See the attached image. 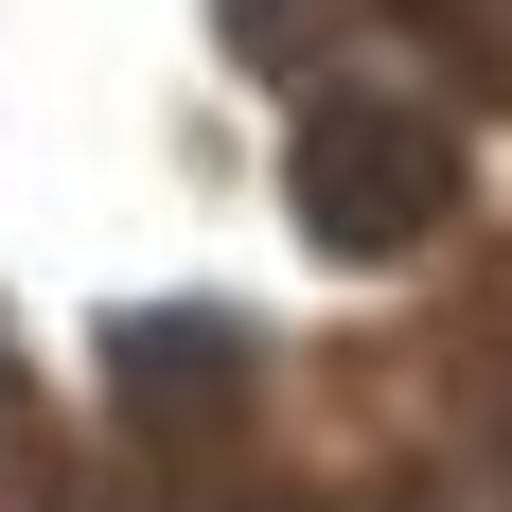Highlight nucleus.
<instances>
[{"mask_svg": "<svg viewBox=\"0 0 512 512\" xmlns=\"http://www.w3.org/2000/svg\"><path fill=\"white\" fill-rule=\"evenodd\" d=\"M283 212H301L336 265H407L460 230V124L407 89H318V124L283 142Z\"/></svg>", "mask_w": 512, "mask_h": 512, "instance_id": "nucleus-1", "label": "nucleus"}, {"mask_svg": "<svg viewBox=\"0 0 512 512\" xmlns=\"http://www.w3.org/2000/svg\"><path fill=\"white\" fill-rule=\"evenodd\" d=\"M106 371H124V407H142V442H195V460H230L248 442V318L230 301H159V318H124L106 336Z\"/></svg>", "mask_w": 512, "mask_h": 512, "instance_id": "nucleus-2", "label": "nucleus"}, {"mask_svg": "<svg viewBox=\"0 0 512 512\" xmlns=\"http://www.w3.org/2000/svg\"><path fill=\"white\" fill-rule=\"evenodd\" d=\"M212 36L248 53V71H301V53L336 36V0H212Z\"/></svg>", "mask_w": 512, "mask_h": 512, "instance_id": "nucleus-3", "label": "nucleus"}, {"mask_svg": "<svg viewBox=\"0 0 512 512\" xmlns=\"http://www.w3.org/2000/svg\"><path fill=\"white\" fill-rule=\"evenodd\" d=\"M495 442H512V318H495Z\"/></svg>", "mask_w": 512, "mask_h": 512, "instance_id": "nucleus-4", "label": "nucleus"}]
</instances>
